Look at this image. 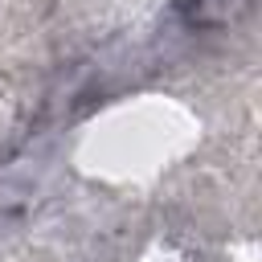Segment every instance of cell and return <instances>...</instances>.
I'll list each match as a JSON object with an SVG mask.
<instances>
[{
	"label": "cell",
	"mask_w": 262,
	"mask_h": 262,
	"mask_svg": "<svg viewBox=\"0 0 262 262\" xmlns=\"http://www.w3.org/2000/svg\"><path fill=\"white\" fill-rule=\"evenodd\" d=\"M209 262H225V258H209Z\"/></svg>",
	"instance_id": "obj_2"
},
{
	"label": "cell",
	"mask_w": 262,
	"mask_h": 262,
	"mask_svg": "<svg viewBox=\"0 0 262 262\" xmlns=\"http://www.w3.org/2000/svg\"><path fill=\"white\" fill-rule=\"evenodd\" d=\"M176 4V16L196 29V33H221L229 25H237L254 0H172Z\"/></svg>",
	"instance_id": "obj_1"
}]
</instances>
